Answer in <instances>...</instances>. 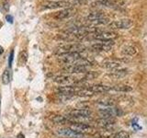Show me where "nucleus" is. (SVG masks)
<instances>
[{
	"label": "nucleus",
	"instance_id": "obj_26",
	"mask_svg": "<svg viewBox=\"0 0 147 138\" xmlns=\"http://www.w3.org/2000/svg\"><path fill=\"white\" fill-rule=\"evenodd\" d=\"M3 53H4V49L2 46H0V54H2Z\"/></svg>",
	"mask_w": 147,
	"mask_h": 138
},
{
	"label": "nucleus",
	"instance_id": "obj_15",
	"mask_svg": "<svg viewBox=\"0 0 147 138\" xmlns=\"http://www.w3.org/2000/svg\"><path fill=\"white\" fill-rule=\"evenodd\" d=\"M88 87V89L95 94L110 91V87L104 86V85H93V86H90V87Z\"/></svg>",
	"mask_w": 147,
	"mask_h": 138
},
{
	"label": "nucleus",
	"instance_id": "obj_6",
	"mask_svg": "<svg viewBox=\"0 0 147 138\" xmlns=\"http://www.w3.org/2000/svg\"><path fill=\"white\" fill-rule=\"evenodd\" d=\"M74 6L72 1H63V0H60V1H48L45 2L42 5L43 9H55V8H67Z\"/></svg>",
	"mask_w": 147,
	"mask_h": 138
},
{
	"label": "nucleus",
	"instance_id": "obj_19",
	"mask_svg": "<svg viewBox=\"0 0 147 138\" xmlns=\"http://www.w3.org/2000/svg\"><path fill=\"white\" fill-rule=\"evenodd\" d=\"M52 121L55 123H58V124H66V123H71V122L69 121V120L64 117V116H62V115H56V116H54L52 118Z\"/></svg>",
	"mask_w": 147,
	"mask_h": 138
},
{
	"label": "nucleus",
	"instance_id": "obj_8",
	"mask_svg": "<svg viewBox=\"0 0 147 138\" xmlns=\"http://www.w3.org/2000/svg\"><path fill=\"white\" fill-rule=\"evenodd\" d=\"M57 133L60 136L66 137V138H84L85 135L84 133H78L72 130L71 128L66 127V128H60L57 130Z\"/></svg>",
	"mask_w": 147,
	"mask_h": 138
},
{
	"label": "nucleus",
	"instance_id": "obj_27",
	"mask_svg": "<svg viewBox=\"0 0 147 138\" xmlns=\"http://www.w3.org/2000/svg\"><path fill=\"white\" fill-rule=\"evenodd\" d=\"M18 138H24V135H21V133H20V135H18Z\"/></svg>",
	"mask_w": 147,
	"mask_h": 138
},
{
	"label": "nucleus",
	"instance_id": "obj_22",
	"mask_svg": "<svg viewBox=\"0 0 147 138\" xmlns=\"http://www.w3.org/2000/svg\"><path fill=\"white\" fill-rule=\"evenodd\" d=\"M28 60V53L27 51H22L20 55V59H18V63L20 66H24Z\"/></svg>",
	"mask_w": 147,
	"mask_h": 138
},
{
	"label": "nucleus",
	"instance_id": "obj_21",
	"mask_svg": "<svg viewBox=\"0 0 147 138\" xmlns=\"http://www.w3.org/2000/svg\"><path fill=\"white\" fill-rule=\"evenodd\" d=\"M10 79H11L10 70L9 69H6L2 75V83L4 85H7L10 82Z\"/></svg>",
	"mask_w": 147,
	"mask_h": 138
},
{
	"label": "nucleus",
	"instance_id": "obj_14",
	"mask_svg": "<svg viewBox=\"0 0 147 138\" xmlns=\"http://www.w3.org/2000/svg\"><path fill=\"white\" fill-rule=\"evenodd\" d=\"M98 124L105 129H110L115 125V120L113 118H100L98 120Z\"/></svg>",
	"mask_w": 147,
	"mask_h": 138
},
{
	"label": "nucleus",
	"instance_id": "obj_13",
	"mask_svg": "<svg viewBox=\"0 0 147 138\" xmlns=\"http://www.w3.org/2000/svg\"><path fill=\"white\" fill-rule=\"evenodd\" d=\"M103 67L108 69V70L111 71V72H117V71H121L123 70L122 66L118 62L115 61H107L103 64Z\"/></svg>",
	"mask_w": 147,
	"mask_h": 138
},
{
	"label": "nucleus",
	"instance_id": "obj_11",
	"mask_svg": "<svg viewBox=\"0 0 147 138\" xmlns=\"http://www.w3.org/2000/svg\"><path fill=\"white\" fill-rule=\"evenodd\" d=\"M92 115V112L86 109H77L73 110L69 114V116L76 117V118H90Z\"/></svg>",
	"mask_w": 147,
	"mask_h": 138
},
{
	"label": "nucleus",
	"instance_id": "obj_12",
	"mask_svg": "<svg viewBox=\"0 0 147 138\" xmlns=\"http://www.w3.org/2000/svg\"><path fill=\"white\" fill-rule=\"evenodd\" d=\"M74 13H75V9L72 7H67V8L63 9L61 11L55 13L54 18H56V20H65V18H68L72 15H74Z\"/></svg>",
	"mask_w": 147,
	"mask_h": 138
},
{
	"label": "nucleus",
	"instance_id": "obj_3",
	"mask_svg": "<svg viewBox=\"0 0 147 138\" xmlns=\"http://www.w3.org/2000/svg\"><path fill=\"white\" fill-rule=\"evenodd\" d=\"M59 60L63 62L64 64H71L73 63L76 62L77 60L83 58V55L81 53L78 52H71V53H63L61 54H58Z\"/></svg>",
	"mask_w": 147,
	"mask_h": 138
},
{
	"label": "nucleus",
	"instance_id": "obj_5",
	"mask_svg": "<svg viewBox=\"0 0 147 138\" xmlns=\"http://www.w3.org/2000/svg\"><path fill=\"white\" fill-rule=\"evenodd\" d=\"M98 114L101 118H114L121 114V112L117 109L115 106H109V107H102L98 109Z\"/></svg>",
	"mask_w": 147,
	"mask_h": 138
},
{
	"label": "nucleus",
	"instance_id": "obj_17",
	"mask_svg": "<svg viewBox=\"0 0 147 138\" xmlns=\"http://www.w3.org/2000/svg\"><path fill=\"white\" fill-rule=\"evenodd\" d=\"M93 5L98 6V7H115V4L111 1V0H96Z\"/></svg>",
	"mask_w": 147,
	"mask_h": 138
},
{
	"label": "nucleus",
	"instance_id": "obj_16",
	"mask_svg": "<svg viewBox=\"0 0 147 138\" xmlns=\"http://www.w3.org/2000/svg\"><path fill=\"white\" fill-rule=\"evenodd\" d=\"M121 53L125 55H130V56H132V55H135L137 53V49L132 45H126L122 48Z\"/></svg>",
	"mask_w": 147,
	"mask_h": 138
},
{
	"label": "nucleus",
	"instance_id": "obj_1",
	"mask_svg": "<svg viewBox=\"0 0 147 138\" xmlns=\"http://www.w3.org/2000/svg\"><path fill=\"white\" fill-rule=\"evenodd\" d=\"M90 44V49L96 52H108L112 48L114 44L113 40L109 41H92Z\"/></svg>",
	"mask_w": 147,
	"mask_h": 138
},
{
	"label": "nucleus",
	"instance_id": "obj_25",
	"mask_svg": "<svg viewBox=\"0 0 147 138\" xmlns=\"http://www.w3.org/2000/svg\"><path fill=\"white\" fill-rule=\"evenodd\" d=\"M6 18H7V20L9 23H12V22H13V17H12V16H10V15H7Z\"/></svg>",
	"mask_w": 147,
	"mask_h": 138
},
{
	"label": "nucleus",
	"instance_id": "obj_9",
	"mask_svg": "<svg viewBox=\"0 0 147 138\" xmlns=\"http://www.w3.org/2000/svg\"><path fill=\"white\" fill-rule=\"evenodd\" d=\"M87 66H78V64H65V66L63 68L64 72H66L70 75H77V74H84L88 71Z\"/></svg>",
	"mask_w": 147,
	"mask_h": 138
},
{
	"label": "nucleus",
	"instance_id": "obj_10",
	"mask_svg": "<svg viewBox=\"0 0 147 138\" xmlns=\"http://www.w3.org/2000/svg\"><path fill=\"white\" fill-rule=\"evenodd\" d=\"M72 124L69 128H71L72 130L81 133H92L94 129L92 128L90 125L86 123H82V122H71Z\"/></svg>",
	"mask_w": 147,
	"mask_h": 138
},
{
	"label": "nucleus",
	"instance_id": "obj_4",
	"mask_svg": "<svg viewBox=\"0 0 147 138\" xmlns=\"http://www.w3.org/2000/svg\"><path fill=\"white\" fill-rule=\"evenodd\" d=\"M86 48L84 45L81 43H66L59 45V48L57 51L58 54H61L63 53H71V52H78L80 53L82 51H84Z\"/></svg>",
	"mask_w": 147,
	"mask_h": 138
},
{
	"label": "nucleus",
	"instance_id": "obj_20",
	"mask_svg": "<svg viewBox=\"0 0 147 138\" xmlns=\"http://www.w3.org/2000/svg\"><path fill=\"white\" fill-rule=\"evenodd\" d=\"M105 17V15L103 13L101 12H92L90 14H88L86 17V20L88 21H91V20H98V18H101Z\"/></svg>",
	"mask_w": 147,
	"mask_h": 138
},
{
	"label": "nucleus",
	"instance_id": "obj_7",
	"mask_svg": "<svg viewBox=\"0 0 147 138\" xmlns=\"http://www.w3.org/2000/svg\"><path fill=\"white\" fill-rule=\"evenodd\" d=\"M133 25V21L131 18H121L119 20H114L109 23V27L110 29L117 30H128Z\"/></svg>",
	"mask_w": 147,
	"mask_h": 138
},
{
	"label": "nucleus",
	"instance_id": "obj_24",
	"mask_svg": "<svg viewBox=\"0 0 147 138\" xmlns=\"http://www.w3.org/2000/svg\"><path fill=\"white\" fill-rule=\"evenodd\" d=\"M13 57H14V52H13V51H11L10 54H9V60H8V64H9V66H12Z\"/></svg>",
	"mask_w": 147,
	"mask_h": 138
},
{
	"label": "nucleus",
	"instance_id": "obj_18",
	"mask_svg": "<svg viewBox=\"0 0 147 138\" xmlns=\"http://www.w3.org/2000/svg\"><path fill=\"white\" fill-rule=\"evenodd\" d=\"M132 87L130 86H125V85H119V86H114L110 87V91H119V92H129L131 91Z\"/></svg>",
	"mask_w": 147,
	"mask_h": 138
},
{
	"label": "nucleus",
	"instance_id": "obj_28",
	"mask_svg": "<svg viewBox=\"0 0 147 138\" xmlns=\"http://www.w3.org/2000/svg\"><path fill=\"white\" fill-rule=\"evenodd\" d=\"M0 105H1V102H0Z\"/></svg>",
	"mask_w": 147,
	"mask_h": 138
},
{
	"label": "nucleus",
	"instance_id": "obj_2",
	"mask_svg": "<svg viewBox=\"0 0 147 138\" xmlns=\"http://www.w3.org/2000/svg\"><path fill=\"white\" fill-rule=\"evenodd\" d=\"M53 81L61 86H75L81 83L79 79L71 75H61L54 77Z\"/></svg>",
	"mask_w": 147,
	"mask_h": 138
},
{
	"label": "nucleus",
	"instance_id": "obj_23",
	"mask_svg": "<svg viewBox=\"0 0 147 138\" xmlns=\"http://www.w3.org/2000/svg\"><path fill=\"white\" fill-rule=\"evenodd\" d=\"M113 138H130L129 135L126 133V132H123V131H121L117 133H115Z\"/></svg>",
	"mask_w": 147,
	"mask_h": 138
}]
</instances>
